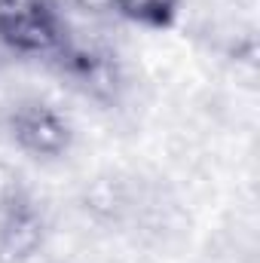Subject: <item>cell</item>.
I'll return each instance as SVG.
<instances>
[{
  "instance_id": "cell-1",
  "label": "cell",
  "mask_w": 260,
  "mask_h": 263,
  "mask_svg": "<svg viewBox=\"0 0 260 263\" xmlns=\"http://www.w3.org/2000/svg\"><path fill=\"white\" fill-rule=\"evenodd\" d=\"M0 135L37 162L65 159L77 141L70 117L40 95H18L6 101L0 107Z\"/></svg>"
},
{
  "instance_id": "cell-2",
  "label": "cell",
  "mask_w": 260,
  "mask_h": 263,
  "mask_svg": "<svg viewBox=\"0 0 260 263\" xmlns=\"http://www.w3.org/2000/svg\"><path fill=\"white\" fill-rule=\"evenodd\" d=\"M49 65L59 70V77L73 92H80L83 98L101 107H117L129 89V77H126V67L120 62L117 49L98 37L77 34L73 28L67 34L65 46L59 49V55Z\"/></svg>"
},
{
  "instance_id": "cell-3",
  "label": "cell",
  "mask_w": 260,
  "mask_h": 263,
  "mask_svg": "<svg viewBox=\"0 0 260 263\" xmlns=\"http://www.w3.org/2000/svg\"><path fill=\"white\" fill-rule=\"evenodd\" d=\"M67 34L59 0H0V46L9 59L52 62Z\"/></svg>"
},
{
  "instance_id": "cell-4",
  "label": "cell",
  "mask_w": 260,
  "mask_h": 263,
  "mask_svg": "<svg viewBox=\"0 0 260 263\" xmlns=\"http://www.w3.org/2000/svg\"><path fill=\"white\" fill-rule=\"evenodd\" d=\"M49 242V217L34 190L0 208V263H34Z\"/></svg>"
},
{
  "instance_id": "cell-5",
  "label": "cell",
  "mask_w": 260,
  "mask_h": 263,
  "mask_svg": "<svg viewBox=\"0 0 260 263\" xmlns=\"http://www.w3.org/2000/svg\"><path fill=\"white\" fill-rule=\"evenodd\" d=\"M184 0H114V18L141 31H169L178 25Z\"/></svg>"
},
{
  "instance_id": "cell-6",
  "label": "cell",
  "mask_w": 260,
  "mask_h": 263,
  "mask_svg": "<svg viewBox=\"0 0 260 263\" xmlns=\"http://www.w3.org/2000/svg\"><path fill=\"white\" fill-rule=\"evenodd\" d=\"M25 190H31V187L25 184V178H22L9 162L0 159V208H3L6 202H12L15 196H22Z\"/></svg>"
},
{
  "instance_id": "cell-7",
  "label": "cell",
  "mask_w": 260,
  "mask_h": 263,
  "mask_svg": "<svg viewBox=\"0 0 260 263\" xmlns=\"http://www.w3.org/2000/svg\"><path fill=\"white\" fill-rule=\"evenodd\" d=\"M83 15L89 18H104V15H114V0H70Z\"/></svg>"
},
{
  "instance_id": "cell-8",
  "label": "cell",
  "mask_w": 260,
  "mask_h": 263,
  "mask_svg": "<svg viewBox=\"0 0 260 263\" xmlns=\"http://www.w3.org/2000/svg\"><path fill=\"white\" fill-rule=\"evenodd\" d=\"M9 62H12V59H9V55H6V49L0 46V67H6V65H9Z\"/></svg>"
}]
</instances>
